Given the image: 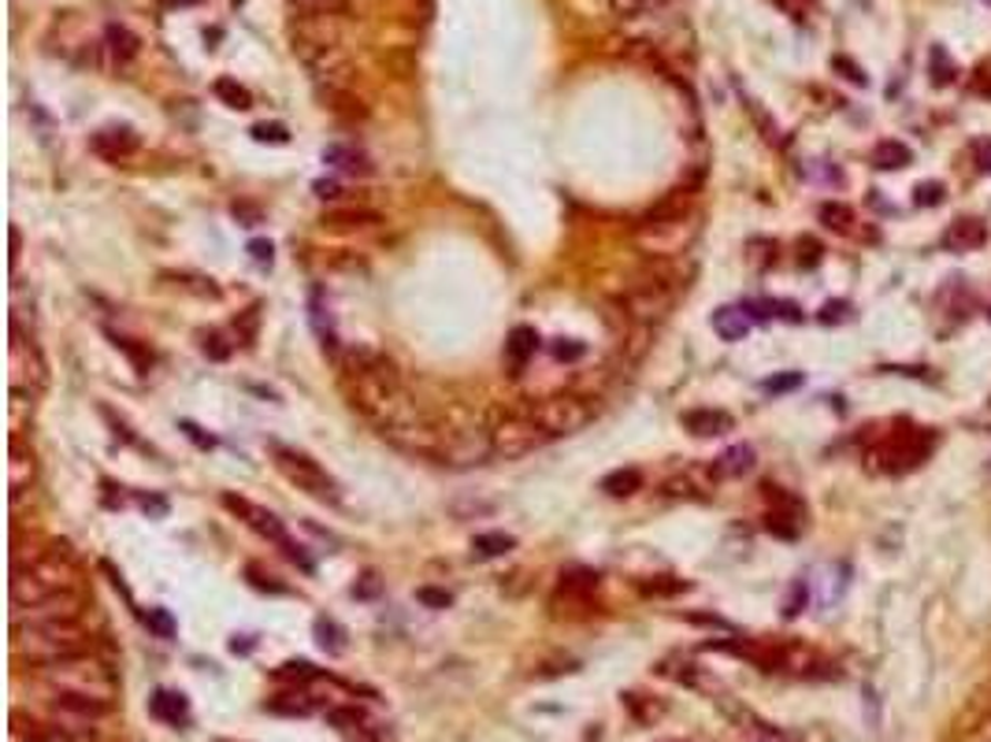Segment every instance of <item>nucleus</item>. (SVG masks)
<instances>
[{"label": "nucleus", "instance_id": "1", "mask_svg": "<svg viewBox=\"0 0 991 742\" xmlns=\"http://www.w3.org/2000/svg\"><path fill=\"white\" fill-rule=\"evenodd\" d=\"M342 390L357 412H364L376 423L379 434L412 423L423 417V409L401 383V371L394 360H387L376 349H350L342 360Z\"/></svg>", "mask_w": 991, "mask_h": 742}, {"label": "nucleus", "instance_id": "2", "mask_svg": "<svg viewBox=\"0 0 991 742\" xmlns=\"http://www.w3.org/2000/svg\"><path fill=\"white\" fill-rule=\"evenodd\" d=\"M694 234H699V215L691 209L688 190H677V198L661 201L658 209L642 215L635 223V231H631V238H635V245L642 253L658 257V260L680 257L683 249L694 242Z\"/></svg>", "mask_w": 991, "mask_h": 742}, {"label": "nucleus", "instance_id": "3", "mask_svg": "<svg viewBox=\"0 0 991 742\" xmlns=\"http://www.w3.org/2000/svg\"><path fill=\"white\" fill-rule=\"evenodd\" d=\"M38 683H46L52 694L63 698H86L97 705H112L119 680L101 658L93 653H79V658H63L52 664H38Z\"/></svg>", "mask_w": 991, "mask_h": 742}, {"label": "nucleus", "instance_id": "4", "mask_svg": "<svg viewBox=\"0 0 991 742\" xmlns=\"http://www.w3.org/2000/svg\"><path fill=\"white\" fill-rule=\"evenodd\" d=\"M12 653L27 664H52L63 658L90 653V631L79 620H52V624H12Z\"/></svg>", "mask_w": 991, "mask_h": 742}, {"label": "nucleus", "instance_id": "5", "mask_svg": "<svg viewBox=\"0 0 991 742\" xmlns=\"http://www.w3.org/2000/svg\"><path fill=\"white\" fill-rule=\"evenodd\" d=\"M60 591H79V569L60 553H41L30 564H16L12 605H34Z\"/></svg>", "mask_w": 991, "mask_h": 742}, {"label": "nucleus", "instance_id": "6", "mask_svg": "<svg viewBox=\"0 0 991 742\" xmlns=\"http://www.w3.org/2000/svg\"><path fill=\"white\" fill-rule=\"evenodd\" d=\"M490 434V450H494V457H505V461H517V457H528L542 450V445L550 442L547 428L531 417V409H509V412H498L494 423L487 428Z\"/></svg>", "mask_w": 991, "mask_h": 742}, {"label": "nucleus", "instance_id": "7", "mask_svg": "<svg viewBox=\"0 0 991 742\" xmlns=\"http://www.w3.org/2000/svg\"><path fill=\"white\" fill-rule=\"evenodd\" d=\"M8 387L12 394L38 398L49 387V364L30 331L12 327V342H8Z\"/></svg>", "mask_w": 991, "mask_h": 742}, {"label": "nucleus", "instance_id": "8", "mask_svg": "<svg viewBox=\"0 0 991 742\" xmlns=\"http://www.w3.org/2000/svg\"><path fill=\"white\" fill-rule=\"evenodd\" d=\"M268 450H271V464L279 468L287 483L304 490V494H312L316 501H331V505L339 501V483H334V479L327 475L309 453H298V450H290V445H282V442H268Z\"/></svg>", "mask_w": 991, "mask_h": 742}, {"label": "nucleus", "instance_id": "9", "mask_svg": "<svg viewBox=\"0 0 991 742\" xmlns=\"http://www.w3.org/2000/svg\"><path fill=\"white\" fill-rule=\"evenodd\" d=\"M528 409H531V417L547 428L550 439L575 434L594 420V401L583 398V394H550V398L531 401Z\"/></svg>", "mask_w": 991, "mask_h": 742}, {"label": "nucleus", "instance_id": "10", "mask_svg": "<svg viewBox=\"0 0 991 742\" xmlns=\"http://www.w3.org/2000/svg\"><path fill=\"white\" fill-rule=\"evenodd\" d=\"M223 505L234 512L238 520H246L249 528H253L260 539H268V542H276L282 553L290 556L293 564H301L304 572H312V561L309 556H304V550L298 542L290 539L287 534V528H282V520L276 517V512H268V509H260V505H253V501H246V498H234V494H223Z\"/></svg>", "mask_w": 991, "mask_h": 742}, {"label": "nucleus", "instance_id": "11", "mask_svg": "<svg viewBox=\"0 0 991 742\" xmlns=\"http://www.w3.org/2000/svg\"><path fill=\"white\" fill-rule=\"evenodd\" d=\"M672 304H677V290H672L661 275L642 279L635 290H628L624 298H620V309H624L635 323H661L672 312Z\"/></svg>", "mask_w": 991, "mask_h": 742}, {"label": "nucleus", "instance_id": "12", "mask_svg": "<svg viewBox=\"0 0 991 742\" xmlns=\"http://www.w3.org/2000/svg\"><path fill=\"white\" fill-rule=\"evenodd\" d=\"M86 609L82 591H60L34 605H12V624H52V620H79Z\"/></svg>", "mask_w": 991, "mask_h": 742}, {"label": "nucleus", "instance_id": "13", "mask_svg": "<svg viewBox=\"0 0 991 742\" xmlns=\"http://www.w3.org/2000/svg\"><path fill=\"white\" fill-rule=\"evenodd\" d=\"M929 445H932V439L924 431H902L899 439H891L888 445H880L877 461H884V464H880L884 472H907V468L924 461Z\"/></svg>", "mask_w": 991, "mask_h": 742}, {"label": "nucleus", "instance_id": "14", "mask_svg": "<svg viewBox=\"0 0 991 742\" xmlns=\"http://www.w3.org/2000/svg\"><path fill=\"white\" fill-rule=\"evenodd\" d=\"M34 475H38L34 453L27 450L19 434H8V494H12V501H19L34 487Z\"/></svg>", "mask_w": 991, "mask_h": 742}, {"label": "nucleus", "instance_id": "15", "mask_svg": "<svg viewBox=\"0 0 991 742\" xmlns=\"http://www.w3.org/2000/svg\"><path fill=\"white\" fill-rule=\"evenodd\" d=\"M12 724H16V742H93L86 735H74V731L57 728L52 720H27L23 713H16Z\"/></svg>", "mask_w": 991, "mask_h": 742}, {"label": "nucleus", "instance_id": "16", "mask_svg": "<svg viewBox=\"0 0 991 742\" xmlns=\"http://www.w3.org/2000/svg\"><path fill=\"white\" fill-rule=\"evenodd\" d=\"M90 149L97 152V157L104 160H123L130 157V152L138 149V134L130 127H108V130H97V134L90 138Z\"/></svg>", "mask_w": 991, "mask_h": 742}, {"label": "nucleus", "instance_id": "17", "mask_svg": "<svg viewBox=\"0 0 991 742\" xmlns=\"http://www.w3.org/2000/svg\"><path fill=\"white\" fill-rule=\"evenodd\" d=\"M988 242V227L980 220H954L943 231V249L947 253H973Z\"/></svg>", "mask_w": 991, "mask_h": 742}, {"label": "nucleus", "instance_id": "18", "mask_svg": "<svg viewBox=\"0 0 991 742\" xmlns=\"http://www.w3.org/2000/svg\"><path fill=\"white\" fill-rule=\"evenodd\" d=\"M683 428H688L691 434H699V439H713V434L732 431L735 420L721 409H694V412L683 417Z\"/></svg>", "mask_w": 991, "mask_h": 742}, {"label": "nucleus", "instance_id": "19", "mask_svg": "<svg viewBox=\"0 0 991 742\" xmlns=\"http://www.w3.org/2000/svg\"><path fill=\"white\" fill-rule=\"evenodd\" d=\"M149 713L157 720H163V724L179 728V724H187V720H190V705H187V698L176 694V691H157V694H152V702H149Z\"/></svg>", "mask_w": 991, "mask_h": 742}, {"label": "nucleus", "instance_id": "20", "mask_svg": "<svg viewBox=\"0 0 991 742\" xmlns=\"http://www.w3.org/2000/svg\"><path fill=\"white\" fill-rule=\"evenodd\" d=\"M713 331L724 338V342H743V338L750 334V312L739 304V309H717L713 312Z\"/></svg>", "mask_w": 991, "mask_h": 742}, {"label": "nucleus", "instance_id": "21", "mask_svg": "<svg viewBox=\"0 0 991 742\" xmlns=\"http://www.w3.org/2000/svg\"><path fill=\"white\" fill-rule=\"evenodd\" d=\"M535 349H539V334H535V327H517V331L509 334V342H505L509 368H513L517 375H520V368H524L528 360L535 357Z\"/></svg>", "mask_w": 991, "mask_h": 742}, {"label": "nucleus", "instance_id": "22", "mask_svg": "<svg viewBox=\"0 0 991 742\" xmlns=\"http://www.w3.org/2000/svg\"><path fill=\"white\" fill-rule=\"evenodd\" d=\"M873 163L880 171H899V168H910L913 152H910V146H902L899 138H884L873 146Z\"/></svg>", "mask_w": 991, "mask_h": 742}, {"label": "nucleus", "instance_id": "23", "mask_svg": "<svg viewBox=\"0 0 991 742\" xmlns=\"http://www.w3.org/2000/svg\"><path fill=\"white\" fill-rule=\"evenodd\" d=\"M750 468H754V450H750V445H732V450H724L717 457V475L739 479V475H747Z\"/></svg>", "mask_w": 991, "mask_h": 742}, {"label": "nucleus", "instance_id": "24", "mask_svg": "<svg viewBox=\"0 0 991 742\" xmlns=\"http://www.w3.org/2000/svg\"><path fill=\"white\" fill-rule=\"evenodd\" d=\"M602 4H605L613 16L624 19V23H631V19H639V16L661 12V8H669L672 0H602Z\"/></svg>", "mask_w": 991, "mask_h": 742}, {"label": "nucleus", "instance_id": "25", "mask_svg": "<svg viewBox=\"0 0 991 742\" xmlns=\"http://www.w3.org/2000/svg\"><path fill=\"white\" fill-rule=\"evenodd\" d=\"M513 545H517L513 534H505V531H483V534H476V539H472V553L483 556V561H490V556L509 553Z\"/></svg>", "mask_w": 991, "mask_h": 742}, {"label": "nucleus", "instance_id": "26", "mask_svg": "<svg viewBox=\"0 0 991 742\" xmlns=\"http://www.w3.org/2000/svg\"><path fill=\"white\" fill-rule=\"evenodd\" d=\"M323 160H327V163H334V168L346 171V174H368V171H372V163H368V157H361V152H353L350 146H331V149L323 152Z\"/></svg>", "mask_w": 991, "mask_h": 742}, {"label": "nucleus", "instance_id": "27", "mask_svg": "<svg viewBox=\"0 0 991 742\" xmlns=\"http://www.w3.org/2000/svg\"><path fill=\"white\" fill-rule=\"evenodd\" d=\"M287 4L293 8V12H301V19H316V16L339 19V16H346L350 0H287Z\"/></svg>", "mask_w": 991, "mask_h": 742}, {"label": "nucleus", "instance_id": "28", "mask_svg": "<svg viewBox=\"0 0 991 742\" xmlns=\"http://www.w3.org/2000/svg\"><path fill=\"white\" fill-rule=\"evenodd\" d=\"M639 487H642V472H639V468H617V472H609L602 479V490H605V494H613V498L635 494Z\"/></svg>", "mask_w": 991, "mask_h": 742}, {"label": "nucleus", "instance_id": "29", "mask_svg": "<svg viewBox=\"0 0 991 742\" xmlns=\"http://www.w3.org/2000/svg\"><path fill=\"white\" fill-rule=\"evenodd\" d=\"M327 227H376L379 223V212H368V209H331L323 215Z\"/></svg>", "mask_w": 991, "mask_h": 742}, {"label": "nucleus", "instance_id": "30", "mask_svg": "<svg viewBox=\"0 0 991 742\" xmlns=\"http://www.w3.org/2000/svg\"><path fill=\"white\" fill-rule=\"evenodd\" d=\"M216 97H220L227 108H238V112L253 108V93H249L246 86H238L234 79H216Z\"/></svg>", "mask_w": 991, "mask_h": 742}, {"label": "nucleus", "instance_id": "31", "mask_svg": "<svg viewBox=\"0 0 991 742\" xmlns=\"http://www.w3.org/2000/svg\"><path fill=\"white\" fill-rule=\"evenodd\" d=\"M821 223L829 227V231L851 234V227H854V212L847 209V204H840V201H824V204H821Z\"/></svg>", "mask_w": 991, "mask_h": 742}, {"label": "nucleus", "instance_id": "32", "mask_svg": "<svg viewBox=\"0 0 991 742\" xmlns=\"http://www.w3.org/2000/svg\"><path fill=\"white\" fill-rule=\"evenodd\" d=\"M104 38H108V49H112L119 60H130V57H134V52H138V38L130 34L127 27H108V30H104Z\"/></svg>", "mask_w": 991, "mask_h": 742}, {"label": "nucleus", "instance_id": "33", "mask_svg": "<svg viewBox=\"0 0 991 742\" xmlns=\"http://www.w3.org/2000/svg\"><path fill=\"white\" fill-rule=\"evenodd\" d=\"M163 279H176V287L198 293V298H220V287L204 275H187V271H182V275H163Z\"/></svg>", "mask_w": 991, "mask_h": 742}, {"label": "nucleus", "instance_id": "34", "mask_svg": "<svg viewBox=\"0 0 991 742\" xmlns=\"http://www.w3.org/2000/svg\"><path fill=\"white\" fill-rule=\"evenodd\" d=\"M316 635H320V646H323V650H331V653H342V650H346L342 628H339V624H331V620H327V616L316 620Z\"/></svg>", "mask_w": 991, "mask_h": 742}, {"label": "nucleus", "instance_id": "35", "mask_svg": "<svg viewBox=\"0 0 991 742\" xmlns=\"http://www.w3.org/2000/svg\"><path fill=\"white\" fill-rule=\"evenodd\" d=\"M146 624H149V631H157L160 639H176V620H171L168 609H149Z\"/></svg>", "mask_w": 991, "mask_h": 742}, {"label": "nucleus", "instance_id": "36", "mask_svg": "<svg viewBox=\"0 0 991 742\" xmlns=\"http://www.w3.org/2000/svg\"><path fill=\"white\" fill-rule=\"evenodd\" d=\"M943 198H947V190H943V182H921L918 190H913V201L921 204H929V209H935V204H943Z\"/></svg>", "mask_w": 991, "mask_h": 742}, {"label": "nucleus", "instance_id": "37", "mask_svg": "<svg viewBox=\"0 0 991 742\" xmlns=\"http://www.w3.org/2000/svg\"><path fill=\"white\" fill-rule=\"evenodd\" d=\"M253 138L257 141H271V146H287V141H290L287 127H282V123H257L253 127Z\"/></svg>", "mask_w": 991, "mask_h": 742}, {"label": "nucleus", "instance_id": "38", "mask_svg": "<svg viewBox=\"0 0 991 742\" xmlns=\"http://www.w3.org/2000/svg\"><path fill=\"white\" fill-rule=\"evenodd\" d=\"M417 598H420V602H423V605H428V609H446V605H450V602H453V598H450V591H439V586H420V591H417Z\"/></svg>", "mask_w": 991, "mask_h": 742}, {"label": "nucleus", "instance_id": "39", "mask_svg": "<svg viewBox=\"0 0 991 742\" xmlns=\"http://www.w3.org/2000/svg\"><path fill=\"white\" fill-rule=\"evenodd\" d=\"M279 675H282V680H316V669L309 661H287L279 669Z\"/></svg>", "mask_w": 991, "mask_h": 742}, {"label": "nucleus", "instance_id": "40", "mask_svg": "<svg viewBox=\"0 0 991 742\" xmlns=\"http://www.w3.org/2000/svg\"><path fill=\"white\" fill-rule=\"evenodd\" d=\"M843 320H851V304L847 301H829L821 309V323H843Z\"/></svg>", "mask_w": 991, "mask_h": 742}, {"label": "nucleus", "instance_id": "41", "mask_svg": "<svg viewBox=\"0 0 991 742\" xmlns=\"http://www.w3.org/2000/svg\"><path fill=\"white\" fill-rule=\"evenodd\" d=\"M112 342H116V349H123V353H127L130 360H134L138 371H149V364H152V357H149V353H141V349H134V345L127 342V338H119V334H112Z\"/></svg>", "mask_w": 991, "mask_h": 742}, {"label": "nucleus", "instance_id": "42", "mask_svg": "<svg viewBox=\"0 0 991 742\" xmlns=\"http://www.w3.org/2000/svg\"><path fill=\"white\" fill-rule=\"evenodd\" d=\"M799 383H802V375H799V371H791V375H777V379H765V383H761V387H765V390H769V394H783V390H794V387H799Z\"/></svg>", "mask_w": 991, "mask_h": 742}, {"label": "nucleus", "instance_id": "43", "mask_svg": "<svg viewBox=\"0 0 991 742\" xmlns=\"http://www.w3.org/2000/svg\"><path fill=\"white\" fill-rule=\"evenodd\" d=\"M179 428H182V434H187V439H190L193 445H201V450H212V445H216V439H212V434H204V431L198 428V423L182 420V423H179Z\"/></svg>", "mask_w": 991, "mask_h": 742}, {"label": "nucleus", "instance_id": "44", "mask_svg": "<svg viewBox=\"0 0 991 742\" xmlns=\"http://www.w3.org/2000/svg\"><path fill=\"white\" fill-rule=\"evenodd\" d=\"M204 353H209L212 360H227V353H231V349L223 345V338L220 334H204Z\"/></svg>", "mask_w": 991, "mask_h": 742}, {"label": "nucleus", "instance_id": "45", "mask_svg": "<svg viewBox=\"0 0 991 742\" xmlns=\"http://www.w3.org/2000/svg\"><path fill=\"white\" fill-rule=\"evenodd\" d=\"M973 157H977V168L980 171H991V141L988 138L973 141Z\"/></svg>", "mask_w": 991, "mask_h": 742}, {"label": "nucleus", "instance_id": "46", "mask_svg": "<svg viewBox=\"0 0 991 742\" xmlns=\"http://www.w3.org/2000/svg\"><path fill=\"white\" fill-rule=\"evenodd\" d=\"M777 4H780L791 19H805V12H810V8H813V0H777Z\"/></svg>", "mask_w": 991, "mask_h": 742}, {"label": "nucleus", "instance_id": "47", "mask_svg": "<svg viewBox=\"0 0 991 742\" xmlns=\"http://www.w3.org/2000/svg\"><path fill=\"white\" fill-rule=\"evenodd\" d=\"M553 357H558V360H580L583 357V345L580 342H564V338H561V342L553 345Z\"/></svg>", "mask_w": 991, "mask_h": 742}, {"label": "nucleus", "instance_id": "48", "mask_svg": "<svg viewBox=\"0 0 991 742\" xmlns=\"http://www.w3.org/2000/svg\"><path fill=\"white\" fill-rule=\"evenodd\" d=\"M231 212L238 215V220H246V227H257L260 223V209H253V204H231Z\"/></svg>", "mask_w": 991, "mask_h": 742}, {"label": "nucleus", "instance_id": "49", "mask_svg": "<svg viewBox=\"0 0 991 742\" xmlns=\"http://www.w3.org/2000/svg\"><path fill=\"white\" fill-rule=\"evenodd\" d=\"M647 594H677V591H688V583L677 580V583H647L642 586Z\"/></svg>", "mask_w": 991, "mask_h": 742}, {"label": "nucleus", "instance_id": "50", "mask_svg": "<svg viewBox=\"0 0 991 742\" xmlns=\"http://www.w3.org/2000/svg\"><path fill=\"white\" fill-rule=\"evenodd\" d=\"M932 60H935V82H951V68H947V57L943 49H932Z\"/></svg>", "mask_w": 991, "mask_h": 742}, {"label": "nucleus", "instance_id": "51", "mask_svg": "<svg viewBox=\"0 0 991 742\" xmlns=\"http://www.w3.org/2000/svg\"><path fill=\"white\" fill-rule=\"evenodd\" d=\"M249 253L257 264H271V242H249Z\"/></svg>", "mask_w": 991, "mask_h": 742}, {"label": "nucleus", "instance_id": "52", "mask_svg": "<svg viewBox=\"0 0 991 742\" xmlns=\"http://www.w3.org/2000/svg\"><path fill=\"white\" fill-rule=\"evenodd\" d=\"M316 193H320L323 201H339V198H342L339 182H316Z\"/></svg>", "mask_w": 991, "mask_h": 742}, {"label": "nucleus", "instance_id": "53", "mask_svg": "<svg viewBox=\"0 0 991 742\" xmlns=\"http://www.w3.org/2000/svg\"><path fill=\"white\" fill-rule=\"evenodd\" d=\"M802 602H805V586H802V583H794V591H791V602H788V609H783V613H788V616H794V613H799V605H802Z\"/></svg>", "mask_w": 991, "mask_h": 742}, {"label": "nucleus", "instance_id": "54", "mask_svg": "<svg viewBox=\"0 0 991 742\" xmlns=\"http://www.w3.org/2000/svg\"><path fill=\"white\" fill-rule=\"evenodd\" d=\"M835 68H843V71H847V79H851V82H858V86H865V74H862V71H858V68H854V63H851V60H835Z\"/></svg>", "mask_w": 991, "mask_h": 742}, {"label": "nucleus", "instance_id": "55", "mask_svg": "<svg viewBox=\"0 0 991 742\" xmlns=\"http://www.w3.org/2000/svg\"><path fill=\"white\" fill-rule=\"evenodd\" d=\"M376 591H379V583H376V575H372V572H368V583H364V586H353V594H357V598H372Z\"/></svg>", "mask_w": 991, "mask_h": 742}, {"label": "nucleus", "instance_id": "56", "mask_svg": "<svg viewBox=\"0 0 991 742\" xmlns=\"http://www.w3.org/2000/svg\"><path fill=\"white\" fill-rule=\"evenodd\" d=\"M141 505H146V512H157V517H163V512H168V505H163L160 498H146Z\"/></svg>", "mask_w": 991, "mask_h": 742}, {"label": "nucleus", "instance_id": "57", "mask_svg": "<svg viewBox=\"0 0 991 742\" xmlns=\"http://www.w3.org/2000/svg\"><path fill=\"white\" fill-rule=\"evenodd\" d=\"M980 4H991V0H980Z\"/></svg>", "mask_w": 991, "mask_h": 742}]
</instances>
